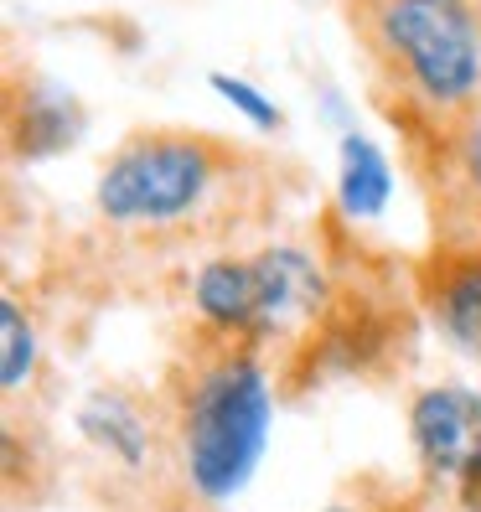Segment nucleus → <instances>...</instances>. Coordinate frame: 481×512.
<instances>
[{
	"instance_id": "obj_15",
	"label": "nucleus",
	"mask_w": 481,
	"mask_h": 512,
	"mask_svg": "<svg viewBox=\"0 0 481 512\" xmlns=\"http://www.w3.org/2000/svg\"><path fill=\"white\" fill-rule=\"evenodd\" d=\"M161 512H218V507H207V502H176V507H161Z\"/></svg>"
},
{
	"instance_id": "obj_10",
	"label": "nucleus",
	"mask_w": 481,
	"mask_h": 512,
	"mask_svg": "<svg viewBox=\"0 0 481 512\" xmlns=\"http://www.w3.org/2000/svg\"><path fill=\"white\" fill-rule=\"evenodd\" d=\"M0 492L6 512H42L68 487V440L52 430L47 414H0Z\"/></svg>"
},
{
	"instance_id": "obj_9",
	"label": "nucleus",
	"mask_w": 481,
	"mask_h": 512,
	"mask_svg": "<svg viewBox=\"0 0 481 512\" xmlns=\"http://www.w3.org/2000/svg\"><path fill=\"white\" fill-rule=\"evenodd\" d=\"M83 135V109L73 88L52 83L37 68H11L6 73V156L11 166L47 161L68 150Z\"/></svg>"
},
{
	"instance_id": "obj_12",
	"label": "nucleus",
	"mask_w": 481,
	"mask_h": 512,
	"mask_svg": "<svg viewBox=\"0 0 481 512\" xmlns=\"http://www.w3.org/2000/svg\"><path fill=\"white\" fill-rule=\"evenodd\" d=\"M388 192H394V176H388V156L368 140L347 130L342 135V182H337V207L352 223H368L388 207Z\"/></svg>"
},
{
	"instance_id": "obj_4",
	"label": "nucleus",
	"mask_w": 481,
	"mask_h": 512,
	"mask_svg": "<svg viewBox=\"0 0 481 512\" xmlns=\"http://www.w3.org/2000/svg\"><path fill=\"white\" fill-rule=\"evenodd\" d=\"M342 21L399 150L481 114V0H342Z\"/></svg>"
},
{
	"instance_id": "obj_7",
	"label": "nucleus",
	"mask_w": 481,
	"mask_h": 512,
	"mask_svg": "<svg viewBox=\"0 0 481 512\" xmlns=\"http://www.w3.org/2000/svg\"><path fill=\"white\" fill-rule=\"evenodd\" d=\"M425 331L481 368V238H425L409 254Z\"/></svg>"
},
{
	"instance_id": "obj_8",
	"label": "nucleus",
	"mask_w": 481,
	"mask_h": 512,
	"mask_svg": "<svg viewBox=\"0 0 481 512\" xmlns=\"http://www.w3.org/2000/svg\"><path fill=\"white\" fill-rule=\"evenodd\" d=\"M425 207L430 238H481V114L440 140L399 150Z\"/></svg>"
},
{
	"instance_id": "obj_14",
	"label": "nucleus",
	"mask_w": 481,
	"mask_h": 512,
	"mask_svg": "<svg viewBox=\"0 0 481 512\" xmlns=\"http://www.w3.org/2000/svg\"><path fill=\"white\" fill-rule=\"evenodd\" d=\"M207 83H213V88H218V94H223L233 109H244V114L254 119L259 130H269V135H275V130H285V114H280L275 104H269V99L259 94L254 83H244V78H228V73H207Z\"/></svg>"
},
{
	"instance_id": "obj_3",
	"label": "nucleus",
	"mask_w": 481,
	"mask_h": 512,
	"mask_svg": "<svg viewBox=\"0 0 481 512\" xmlns=\"http://www.w3.org/2000/svg\"><path fill=\"white\" fill-rule=\"evenodd\" d=\"M332 238V280L300 337L275 357L280 404H306L326 388H378L399 383L419 352V316L409 254H394L363 238L337 202H321Z\"/></svg>"
},
{
	"instance_id": "obj_13",
	"label": "nucleus",
	"mask_w": 481,
	"mask_h": 512,
	"mask_svg": "<svg viewBox=\"0 0 481 512\" xmlns=\"http://www.w3.org/2000/svg\"><path fill=\"white\" fill-rule=\"evenodd\" d=\"M321 512H435L414 476H399L388 466H357L337 481Z\"/></svg>"
},
{
	"instance_id": "obj_1",
	"label": "nucleus",
	"mask_w": 481,
	"mask_h": 512,
	"mask_svg": "<svg viewBox=\"0 0 481 512\" xmlns=\"http://www.w3.org/2000/svg\"><path fill=\"white\" fill-rule=\"evenodd\" d=\"M311 192L306 161L197 125H135L94 171V244L114 264L176 269L285 233Z\"/></svg>"
},
{
	"instance_id": "obj_11",
	"label": "nucleus",
	"mask_w": 481,
	"mask_h": 512,
	"mask_svg": "<svg viewBox=\"0 0 481 512\" xmlns=\"http://www.w3.org/2000/svg\"><path fill=\"white\" fill-rule=\"evenodd\" d=\"M47 342H42V321L32 311V300H21L11 285L0 295V414H47Z\"/></svg>"
},
{
	"instance_id": "obj_6",
	"label": "nucleus",
	"mask_w": 481,
	"mask_h": 512,
	"mask_svg": "<svg viewBox=\"0 0 481 512\" xmlns=\"http://www.w3.org/2000/svg\"><path fill=\"white\" fill-rule=\"evenodd\" d=\"M414 481L435 512H481V388L419 383L404 399Z\"/></svg>"
},
{
	"instance_id": "obj_2",
	"label": "nucleus",
	"mask_w": 481,
	"mask_h": 512,
	"mask_svg": "<svg viewBox=\"0 0 481 512\" xmlns=\"http://www.w3.org/2000/svg\"><path fill=\"white\" fill-rule=\"evenodd\" d=\"M156 394L182 487L223 512L254 481L275 430L280 388L264 347L182 311L166 331Z\"/></svg>"
},
{
	"instance_id": "obj_5",
	"label": "nucleus",
	"mask_w": 481,
	"mask_h": 512,
	"mask_svg": "<svg viewBox=\"0 0 481 512\" xmlns=\"http://www.w3.org/2000/svg\"><path fill=\"white\" fill-rule=\"evenodd\" d=\"M68 481H78L94 512H161L176 502H197L176 471L156 383L99 378L73 404Z\"/></svg>"
}]
</instances>
